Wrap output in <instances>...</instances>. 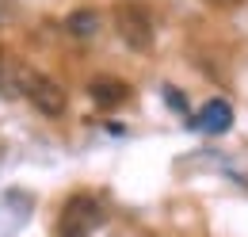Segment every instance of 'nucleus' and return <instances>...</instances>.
Returning <instances> with one entry per match:
<instances>
[{
	"label": "nucleus",
	"mask_w": 248,
	"mask_h": 237,
	"mask_svg": "<svg viewBox=\"0 0 248 237\" xmlns=\"http://www.w3.org/2000/svg\"><path fill=\"white\" fill-rule=\"evenodd\" d=\"M99 27H103V16H99L95 8H77V12L65 19V34H69V38H92Z\"/></svg>",
	"instance_id": "6"
},
{
	"label": "nucleus",
	"mask_w": 248,
	"mask_h": 237,
	"mask_svg": "<svg viewBox=\"0 0 248 237\" xmlns=\"http://www.w3.org/2000/svg\"><path fill=\"white\" fill-rule=\"evenodd\" d=\"M149 237H156V234H149Z\"/></svg>",
	"instance_id": "10"
},
{
	"label": "nucleus",
	"mask_w": 248,
	"mask_h": 237,
	"mask_svg": "<svg viewBox=\"0 0 248 237\" xmlns=\"http://www.w3.org/2000/svg\"><path fill=\"white\" fill-rule=\"evenodd\" d=\"M107 210L95 195H73L65 199L62 214H58V237H92L103 226Z\"/></svg>",
	"instance_id": "2"
},
{
	"label": "nucleus",
	"mask_w": 248,
	"mask_h": 237,
	"mask_svg": "<svg viewBox=\"0 0 248 237\" xmlns=\"http://www.w3.org/2000/svg\"><path fill=\"white\" fill-rule=\"evenodd\" d=\"M111 23H115V34L123 38L126 50L145 54V50L153 46V19H149V12H145L141 4L119 0V4L111 8Z\"/></svg>",
	"instance_id": "1"
},
{
	"label": "nucleus",
	"mask_w": 248,
	"mask_h": 237,
	"mask_svg": "<svg viewBox=\"0 0 248 237\" xmlns=\"http://www.w3.org/2000/svg\"><path fill=\"white\" fill-rule=\"evenodd\" d=\"M19 96L31 103L38 115L46 118H58L65 115V88L58 85V81H50L46 73H34L31 65H23V73H19Z\"/></svg>",
	"instance_id": "3"
},
{
	"label": "nucleus",
	"mask_w": 248,
	"mask_h": 237,
	"mask_svg": "<svg viewBox=\"0 0 248 237\" xmlns=\"http://www.w3.org/2000/svg\"><path fill=\"white\" fill-rule=\"evenodd\" d=\"M195 126H199L202 134H225V130L233 126V107H229L225 100H206L202 111H199V118H195Z\"/></svg>",
	"instance_id": "4"
},
{
	"label": "nucleus",
	"mask_w": 248,
	"mask_h": 237,
	"mask_svg": "<svg viewBox=\"0 0 248 237\" xmlns=\"http://www.w3.org/2000/svg\"><path fill=\"white\" fill-rule=\"evenodd\" d=\"M88 96H92L99 107H119L130 100V85L119 81V77H95L92 85H88Z\"/></svg>",
	"instance_id": "5"
},
{
	"label": "nucleus",
	"mask_w": 248,
	"mask_h": 237,
	"mask_svg": "<svg viewBox=\"0 0 248 237\" xmlns=\"http://www.w3.org/2000/svg\"><path fill=\"white\" fill-rule=\"evenodd\" d=\"M210 8H237V4H245V0H206Z\"/></svg>",
	"instance_id": "8"
},
{
	"label": "nucleus",
	"mask_w": 248,
	"mask_h": 237,
	"mask_svg": "<svg viewBox=\"0 0 248 237\" xmlns=\"http://www.w3.org/2000/svg\"><path fill=\"white\" fill-rule=\"evenodd\" d=\"M164 100H168L172 107H180V111H184V96H180V92H164Z\"/></svg>",
	"instance_id": "7"
},
{
	"label": "nucleus",
	"mask_w": 248,
	"mask_h": 237,
	"mask_svg": "<svg viewBox=\"0 0 248 237\" xmlns=\"http://www.w3.org/2000/svg\"><path fill=\"white\" fill-rule=\"evenodd\" d=\"M8 12H12V0H0V23L8 19Z\"/></svg>",
	"instance_id": "9"
}]
</instances>
